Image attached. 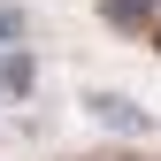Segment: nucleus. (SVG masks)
I'll list each match as a JSON object with an SVG mask.
<instances>
[{"label":"nucleus","mask_w":161,"mask_h":161,"mask_svg":"<svg viewBox=\"0 0 161 161\" xmlns=\"http://www.w3.org/2000/svg\"><path fill=\"white\" fill-rule=\"evenodd\" d=\"M38 85V69H31V54H8V62H0V92H8V100H23Z\"/></svg>","instance_id":"7ed1b4c3"},{"label":"nucleus","mask_w":161,"mask_h":161,"mask_svg":"<svg viewBox=\"0 0 161 161\" xmlns=\"http://www.w3.org/2000/svg\"><path fill=\"white\" fill-rule=\"evenodd\" d=\"M100 15H108L115 31H146L153 15H161V0H100Z\"/></svg>","instance_id":"f03ea898"},{"label":"nucleus","mask_w":161,"mask_h":161,"mask_svg":"<svg viewBox=\"0 0 161 161\" xmlns=\"http://www.w3.org/2000/svg\"><path fill=\"white\" fill-rule=\"evenodd\" d=\"M146 31H153V54H161V15H153V23H146Z\"/></svg>","instance_id":"20e7f679"},{"label":"nucleus","mask_w":161,"mask_h":161,"mask_svg":"<svg viewBox=\"0 0 161 161\" xmlns=\"http://www.w3.org/2000/svg\"><path fill=\"white\" fill-rule=\"evenodd\" d=\"M85 108H92V123H108V130H130V138H146V115H138L130 100H108V92H92Z\"/></svg>","instance_id":"f257e3e1"}]
</instances>
